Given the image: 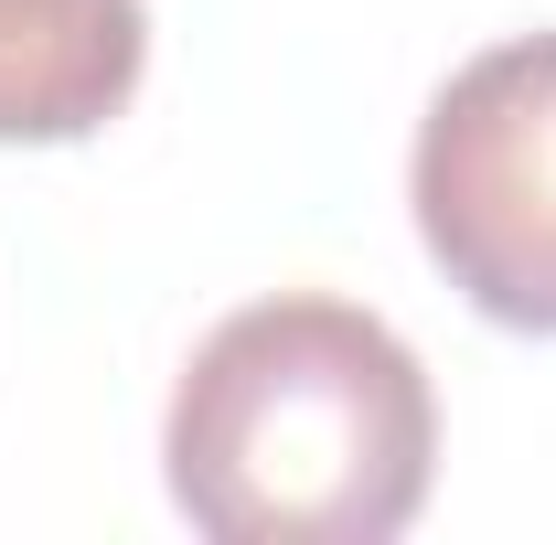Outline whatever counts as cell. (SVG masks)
I'll list each match as a JSON object with an SVG mask.
<instances>
[{
    "label": "cell",
    "mask_w": 556,
    "mask_h": 545,
    "mask_svg": "<svg viewBox=\"0 0 556 545\" xmlns=\"http://www.w3.org/2000/svg\"><path fill=\"white\" fill-rule=\"evenodd\" d=\"M150 11L139 0H0V139L65 150L139 97Z\"/></svg>",
    "instance_id": "obj_3"
},
{
    "label": "cell",
    "mask_w": 556,
    "mask_h": 545,
    "mask_svg": "<svg viewBox=\"0 0 556 545\" xmlns=\"http://www.w3.org/2000/svg\"><path fill=\"white\" fill-rule=\"evenodd\" d=\"M161 471L214 545H386L417 524L439 471L428 364L364 300H247L193 342Z\"/></svg>",
    "instance_id": "obj_1"
},
{
    "label": "cell",
    "mask_w": 556,
    "mask_h": 545,
    "mask_svg": "<svg viewBox=\"0 0 556 545\" xmlns=\"http://www.w3.org/2000/svg\"><path fill=\"white\" fill-rule=\"evenodd\" d=\"M407 204L492 332H556V33H514L428 97Z\"/></svg>",
    "instance_id": "obj_2"
}]
</instances>
